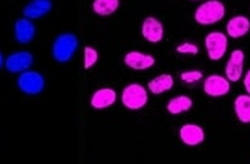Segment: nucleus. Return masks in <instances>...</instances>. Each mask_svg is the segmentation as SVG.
<instances>
[{"label": "nucleus", "mask_w": 250, "mask_h": 164, "mask_svg": "<svg viewBox=\"0 0 250 164\" xmlns=\"http://www.w3.org/2000/svg\"><path fill=\"white\" fill-rule=\"evenodd\" d=\"M180 138L188 146H198L204 141V130L197 124H184L180 129Z\"/></svg>", "instance_id": "nucleus-11"}, {"label": "nucleus", "mask_w": 250, "mask_h": 164, "mask_svg": "<svg viewBox=\"0 0 250 164\" xmlns=\"http://www.w3.org/2000/svg\"><path fill=\"white\" fill-rule=\"evenodd\" d=\"M172 86H173V77H172V75H169V74L158 75V77H155L154 80H150L149 84H147L149 91L152 94H155V95L172 89Z\"/></svg>", "instance_id": "nucleus-17"}, {"label": "nucleus", "mask_w": 250, "mask_h": 164, "mask_svg": "<svg viewBox=\"0 0 250 164\" xmlns=\"http://www.w3.org/2000/svg\"><path fill=\"white\" fill-rule=\"evenodd\" d=\"M177 52L180 54H198V46L197 45H192V43H183V45L177 46Z\"/></svg>", "instance_id": "nucleus-22"}, {"label": "nucleus", "mask_w": 250, "mask_h": 164, "mask_svg": "<svg viewBox=\"0 0 250 164\" xmlns=\"http://www.w3.org/2000/svg\"><path fill=\"white\" fill-rule=\"evenodd\" d=\"M244 87H246L247 94L250 95V71L246 74V77H244Z\"/></svg>", "instance_id": "nucleus-23"}, {"label": "nucleus", "mask_w": 250, "mask_h": 164, "mask_svg": "<svg viewBox=\"0 0 250 164\" xmlns=\"http://www.w3.org/2000/svg\"><path fill=\"white\" fill-rule=\"evenodd\" d=\"M84 69H89L92 68L94 64L97 63V60H99V54H97V51L91 46H86L84 48Z\"/></svg>", "instance_id": "nucleus-20"}, {"label": "nucleus", "mask_w": 250, "mask_h": 164, "mask_svg": "<svg viewBox=\"0 0 250 164\" xmlns=\"http://www.w3.org/2000/svg\"><path fill=\"white\" fill-rule=\"evenodd\" d=\"M227 29V36L232 37V39H240L243 36H246L249 29H250V21L247 17L243 16H236L233 19L229 20V23L226 26Z\"/></svg>", "instance_id": "nucleus-14"}, {"label": "nucleus", "mask_w": 250, "mask_h": 164, "mask_svg": "<svg viewBox=\"0 0 250 164\" xmlns=\"http://www.w3.org/2000/svg\"><path fill=\"white\" fill-rule=\"evenodd\" d=\"M34 63V57L32 54L26 52V51H20V52H14L5 60V66L9 72L13 74H21L31 68V64Z\"/></svg>", "instance_id": "nucleus-6"}, {"label": "nucleus", "mask_w": 250, "mask_h": 164, "mask_svg": "<svg viewBox=\"0 0 250 164\" xmlns=\"http://www.w3.org/2000/svg\"><path fill=\"white\" fill-rule=\"evenodd\" d=\"M3 62H5V60H3V56H2V52H0V68L3 66Z\"/></svg>", "instance_id": "nucleus-24"}, {"label": "nucleus", "mask_w": 250, "mask_h": 164, "mask_svg": "<svg viewBox=\"0 0 250 164\" xmlns=\"http://www.w3.org/2000/svg\"><path fill=\"white\" fill-rule=\"evenodd\" d=\"M17 86L21 92L28 95H37L45 89V79L40 72L36 71H25L19 75Z\"/></svg>", "instance_id": "nucleus-3"}, {"label": "nucleus", "mask_w": 250, "mask_h": 164, "mask_svg": "<svg viewBox=\"0 0 250 164\" xmlns=\"http://www.w3.org/2000/svg\"><path fill=\"white\" fill-rule=\"evenodd\" d=\"M192 107V98L186 97V95H180V97H173L172 100L167 103V111L172 115H177V114H183L189 111Z\"/></svg>", "instance_id": "nucleus-18"}, {"label": "nucleus", "mask_w": 250, "mask_h": 164, "mask_svg": "<svg viewBox=\"0 0 250 164\" xmlns=\"http://www.w3.org/2000/svg\"><path fill=\"white\" fill-rule=\"evenodd\" d=\"M244 68V52L241 49H235L230 54V59L226 64V77L229 82H238L243 75Z\"/></svg>", "instance_id": "nucleus-8"}, {"label": "nucleus", "mask_w": 250, "mask_h": 164, "mask_svg": "<svg viewBox=\"0 0 250 164\" xmlns=\"http://www.w3.org/2000/svg\"><path fill=\"white\" fill-rule=\"evenodd\" d=\"M117 100V94L114 89L109 87H104V89H99L91 98V106L94 109H106L115 103Z\"/></svg>", "instance_id": "nucleus-15"}, {"label": "nucleus", "mask_w": 250, "mask_h": 164, "mask_svg": "<svg viewBox=\"0 0 250 164\" xmlns=\"http://www.w3.org/2000/svg\"><path fill=\"white\" fill-rule=\"evenodd\" d=\"M120 6V0H94L92 9L99 16H111Z\"/></svg>", "instance_id": "nucleus-19"}, {"label": "nucleus", "mask_w": 250, "mask_h": 164, "mask_svg": "<svg viewBox=\"0 0 250 164\" xmlns=\"http://www.w3.org/2000/svg\"><path fill=\"white\" fill-rule=\"evenodd\" d=\"M52 8L51 0H32L23 8V16L29 20H36L46 16Z\"/></svg>", "instance_id": "nucleus-13"}, {"label": "nucleus", "mask_w": 250, "mask_h": 164, "mask_svg": "<svg viewBox=\"0 0 250 164\" xmlns=\"http://www.w3.org/2000/svg\"><path fill=\"white\" fill-rule=\"evenodd\" d=\"M201 79H203V72H200V71H186V72L181 74V80L184 83H189V84L197 83Z\"/></svg>", "instance_id": "nucleus-21"}, {"label": "nucleus", "mask_w": 250, "mask_h": 164, "mask_svg": "<svg viewBox=\"0 0 250 164\" xmlns=\"http://www.w3.org/2000/svg\"><path fill=\"white\" fill-rule=\"evenodd\" d=\"M14 36L16 40L21 45H26V43L32 41L36 36V26L29 19H19L14 25Z\"/></svg>", "instance_id": "nucleus-9"}, {"label": "nucleus", "mask_w": 250, "mask_h": 164, "mask_svg": "<svg viewBox=\"0 0 250 164\" xmlns=\"http://www.w3.org/2000/svg\"><path fill=\"white\" fill-rule=\"evenodd\" d=\"M235 114L241 123H250V95H238L235 98Z\"/></svg>", "instance_id": "nucleus-16"}, {"label": "nucleus", "mask_w": 250, "mask_h": 164, "mask_svg": "<svg viewBox=\"0 0 250 164\" xmlns=\"http://www.w3.org/2000/svg\"><path fill=\"white\" fill-rule=\"evenodd\" d=\"M79 48V39L71 32L60 34L52 43V57L59 63L69 62Z\"/></svg>", "instance_id": "nucleus-1"}, {"label": "nucleus", "mask_w": 250, "mask_h": 164, "mask_svg": "<svg viewBox=\"0 0 250 164\" xmlns=\"http://www.w3.org/2000/svg\"><path fill=\"white\" fill-rule=\"evenodd\" d=\"M125 63H126V66L132 68V69L143 71V69H149V68L154 66L155 59L152 56H147V54H141V52L132 51V52L126 54Z\"/></svg>", "instance_id": "nucleus-12"}, {"label": "nucleus", "mask_w": 250, "mask_h": 164, "mask_svg": "<svg viewBox=\"0 0 250 164\" xmlns=\"http://www.w3.org/2000/svg\"><path fill=\"white\" fill-rule=\"evenodd\" d=\"M122 102L130 111H138L147 103V92L141 84H129L123 89Z\"/></svg>", "instance_id": "nucleus-4"}, {"label": "nucleus", "mask_w": 250, "mask_h": 164, "mask_svg": "<svg viewBox=\"0 0 250 164\" xmlns=\"http://www.w3.org/2000/svg\"><path fill=\"white\" fill-rule=\"evenodd\" d=\"M226 14V8L220 0H209L195 11V20L200 25H213L220 21Z\"/></svg>", "instance_id": "nucleus-2"}, {"label": "nucleus", "mask_w": 250, "mask_h": 164, "mask_svg": "<svg viewBox=\"0 0 250 164\" xmlns=\"http://www.w3.org/2000/svg\"><path fill=\"white\" fill-rule=\"evenodd\" d=\"M204 45H206V49H208L209 59L216 62V60L223 59L227 51V37L223 34V32L213 31L206 37Z\"/></svg>", "instance_id": "nucleus-5"}, {"label": "nucleus", "mask_w": 250, "mask_h": 164, "mask_svg": "<svg viewBox=\"0 0 250 164\" xmlns=\"http://www.w3.org/2000/svg\"><path fill=\"white\" fill-rule=\"evenodd\" d=\"M141 32H143V37L150 41V43H158L163 40V25L161 21L157 20L155 17H147L143 21V26H141Z\"/></svg>", "instance_id": "nucleus-10"}, {"label": "nucleus", "mask_w": 250, "mask_h": 164, "mask_svg": "<svg viewBox=\"0 0 250 164\" xmlns=\"http://www.w3.org/2000/svg\"><path fill=\"white\" fill-rule=\"evenodd\" d=\"M203 89L209 97H223L226 94H229L230 83L227 79L221 77V75H209L204 80Z\"/></svg>", "instance_id": "nucleus-7"}]
</instances>
